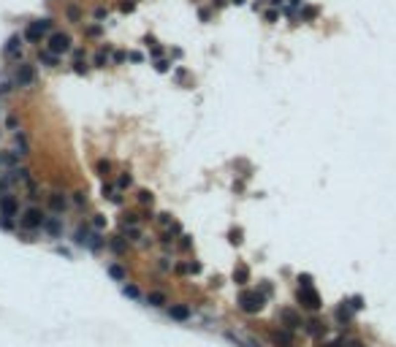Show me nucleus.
Segmentation results:
<instances>
[{"label":"nucleus","mask_w":396,"mask_h":347,"mask_svg":"<svg viewBox=\"0 0 396 347\" xmlns=\"http://www.w3.org/2000/svg\"><path fill=\"white\" fill-rule=\"evenodd\" d=\"M139 201H141V204H152V193H149V190H141Z\"/></svg>","instance_id":"24"},{"label":"nucleus","mask_w":396,"mask_h":347,"mask_svg":"<svg viewBox=\"0 0 396 347\" xmlns=\"http://www.w3.org/2000/svg\"><path fill=\"white\" fill-rule=\"evenodd\" d=\"M125 225H130V228H133L136 223H139V215H125V220H122Z\"/></svg>","instance_id":"27"},{"label":"nucleus","mask_w":396,"mask_h":347,"mask_svg":"<svg viewBox=\"0 0 396 347\" xmlns=\"http://www.w3.org/2000/svg\"><path fill=\"white\" fill-rule=\"evenodd\" d=\"M19 49H22V38L11 36L8 41H5V46H3V55L8 57V60H19Z\"/></svg>","instance_id":"9"},{"label":"nucleus","mask_w":396,"mask_h":347,"mask_svg":"<svg viewBox=\"0 0 396 347\" xmlns=\"http://www.w3.org/2000/svg\"><path fill=\"white\" fill-rule=\"evenodd\" d=\"M337 317H339L342 323H347L350 320V309H347V306H339V309H337Z\"/></svg>","instance_id":"22"},{"label":"nucleus","mask_w":396,"mask_h":347,"mask_svg":"<svg viewBox=\"0 0 396 347\" xmlns=\"http://www.w3.org/2000/svg\"><path fill=\"white\" fill-rule=\"evenodd\" d=\"M19 212V204H16L14 195H0V217H3V228H11V220Z\"/></svg>","instance_id":"4"},{"label":"nucleus","mask_w":396,"mask_h":347,"mask_svg":"<svg viewBox=\"0 0 396 347\" xmlns=\"http://www.w3.org/2000/svg\"><path fill=\"white\" fill-rule=\"evenodd\" d=\"M277 345H283V347H290V345H293V342H290V334H288V331L277 334Z\"/></svg>","instance_id":"19"},{"label":"nucleus","mask_w":396,"mask_h":347,"mask_svg":"<svg viewBox=\"0 0 396 347\" xmlns=\"http://www.w3.org/2000/svg\"><path fill=\"white\" fill-rule=\"evenodd\" d=\"M11 87H14V82H8V79H3V82H0V95H5V92H11Z\"/></svg>","instance_id":"25"},{"label":"nucleus","mask_w":396,"mask_h":347,"mask_svg":"<svg viewBox=\"0 0 396 347\" xmlns=\"http://www.w3.org/2000/svg\"><path fill=\"white\" fill-rule=\"evenodd\" d=\"M280 317H283V323L288 326V331H293V328L301 326V317H298L293 309H283V312H280Z\"/></svg>","instance_id":"13"},{"label":"nucleus","mask_w":396,"mask_h":347,"mask_svg":"<svg viewBox=\"0 0 396 347\" xmlns=\"http://www.w3.org/2000/svg\"><path fill=\"white\" fill-rule=\"evenodd\" d=\"M49 206H52V212H57V215H60V212L68 209V198H65L62 193H52V195H49Z\"/></svg>","instance_id":"12"},{"label":"nucleus","mask_w":396,"mask_h":347,"mask_svg":"<svg viewBox=\"0 0 396 347\" xmlns=\"http://www.w3.org/2000/svg\"><path fill=\"white\" fill-rule=\"evenodd\" d=\"M68 19H71V22H79V8H76V5H71V8H68Z\"/></svg>","instance_id":"26"},{"label":"nucleus","mask_w":396,"mask_h":347,"mask_svg":"<svg viewBox=\"0 0 396 347\" xmlns=\"http://www.w3.org/2000/svg\"><path fill=\"white\" fill-rule=\"evenodd\" d=\"M130 182H133L130 174H122V176H119V187H130Z\"/></svg>","instance_id":"28"},{"label":"nucleus","mask_w":396,"mask_h":347,"mask_svg":"<svg viewBox=\"0 0 396 347\" xmlns=\"http://www.w3.org/2000/svg\"><path fill=\"white\" fill-rule=\"evenodd\" d=\"M106 62H109V57H106V52L101 49L98 55H95V65H98V68H106Z\"/></svg>","instance_id":"21"},{"label":"nucleus","mask_w":396,"mask_h":347,"mask_svg":"<svg viewBox=\"0 0 396 347\" xmlns=\"http://www.w3.org/2000/svg\"><path fill=\"white\" fill-rule=\"evenodd\" d=\"M298 304L307 306V309H312V312H318L320 306H323V301H320V296H318V290H315L312 285H301V288H298Z\"/></svg>","instance_id":"5"},{"label":"nucleus","mask_w":396,"mask_h":347,"mask_svg":"<svg viewBox=\"0 0 396 347\" xmlns=\"http://www.w3.org/2000/svg\"><path fill=\"white\" fill-rule=\"evenodd\" d=\"M106 271H109V277H112V280H117V282H125V269H122V266L112 263V266H109Z\"/></svg>","instance_id":"16"},{"label":"nucleus","mask_w":396,"mask_h":347,"mask_svg":"<svg viewBox=\"0 0 396 347\" xmlns=\"http://www.w3.org/2000/svg\"><path fill=\"white\" fill-rule=\"evenodd\" d=\"M350 306H353V309H361V306H364V298H361V296H355L353 301H350Z\"/></svg>","instance_id":"29"},{"label":"nucleus","mask_w":396,"mask_h":347,"mask_svg":"<svg viewBox=\"0 0 396 347\" xmlns=\"http://www.w3.org/2000/svg\"><path fill=\"white\" fill-rule=\"evenodd\" d=\"M122 293L128 298H133V301H139V298H141V293H139V288H136V285H122Z\"/></svg>","instance_id":"18"},{"label":"nucleus","mask_w":396,"mask_h":347,"mask_svg":"<svg viewBox=\"0 0 396 347\" xmlns=\"http://www.w3.org/2000/svg\"><path fill=\"white\" fill-rule=\"evenodd\" d=\"M73 241H76L79 247H87V250H101L103 241H101V233H93L90 228H76V236H73Z\"/></svg>","instance_id":"3"},{"label":"nucleus","mask_w":396,"mask_h":347,"mask_svg":"<svg viewBox=\"0 0 396 347\" xmlns=\"http://www.w3.org/2000/svg\"><path fill=\"white\" fill-rule=\"evenodd\" d=\"M57 57H60V55H55V52H49V49L38 52V60H41L44 65H49V68H55V65H57Z\"/></svg>","instance_id":"15"},{"label":"nucleus","mask_w":396,"mask_h":347,"mask_svg":"<svg viewBox=\"0 0 396 347\" xmlns=\"http://www.w3.org/2000/svg\"><path fill=\"white\" fill-rule=\"evenodd\" d=\"M36 82V68L30 65V62H19V68H16L14 73V84L16 87H30Z\"/></svg>","instance_id":"7"},{"label":"nucleus","mask_w":396,"mask_h":347,"mask_svg":"<svg viewBox=\"0 0 396 347\" xmlns=\"http://www.w3.org/2000/svg\"><path fill=\"white\" fill-rule=\"evenodd\" d=\"M347 347H364V345H361V342H350Z\"/></svg>","instance_id":"33"},{"label":"nucleus","mask_w":396,"mask_h":347,"mask_svg":"<svg viewBox=\"0 0 396 347\" xmlns=\"http://www.w3.org/2000/svg\"><path fill=\"white\" fill-rule=\"evenodd\" d=\"M147 304L149 306H166V304H169V298H166V293L155 290V293H149V296H147Z\"/></svg>","instance_id":"14"},{"label":"nucleus","mask_w":396,"mask_h":347,"mask_svg":"<svg viewBox=\"0 0 396 347\" xmlns=\"http://www.w3.org/2000/svg\"><path fill=\"white\" fill-rule=\"evenodd\" d=\"M247 277H250L247 266H239V269H233V280H236L239 285H244V282H247Z\"/></svg>","instance_id":"17"},{"label":"nucleus","mask_w":396,"mask_h":347,"mask_svg":"<svg viewBox=\"0 0 396 347\" xmlns=\"http://www.w3.org/2000/svg\"><path fill=\"white\" fill-rule=\"evenodd\" d=\"M41 231H47L49 236H55V239H57V236L62 233V223H60V217H47V220H44V228H41Z\"/></svg>","instance_id":"11"},{"label":"nucleus","mask_w":396,"mask_h":347,"mask_svg":"<svg viewBox=\"0 0 396 347\" xmlns=\"http://www.w3.org/2000/svg\"><path fill=\"white\" fill-rule=\"evenodd\" d=\"M49 52H55V55L71 52V36H68V33H52L49 36Z\"/></svg>","instance_id":"8"},{"label":"nucleus","mask_w":396,"mask_h":347,"mask_svg":"<svg viewBox=\"0 0 396 347\" xmlns=\"http://www.w3.org/2000/svg\"><path fill=\"white\" fill-rule=\"evenodd\" d=\"M109 169H112V166H109V163H101V166H98V171H101V176H106V174H109Z\"/></svg>","instance_id":"30"},{"label":"nucleus","mask_w":396,"mask_h":347,"mask_svg":"<svg viewBox=\"0 0 396 347\" xmlns=\"http://www.w3.org/2000/svg\"><path fill=\"white\" fill-rule=\"evenodd\" d=\"M49 27H52V19L30 22V25H27V30H25V38H27L30 44H41V38L49 33Z\"/></svg>","instance_id":"6"},{"label":"nucleus","mask_w":396,"mask_h":347,"mask_svg":"<svg viewBox=\"0 0 396 347\" xmlns=\"http://www.w3.org/2000/svg\"><path fill=\"white\" fill-rule=\"evenodd\" d=\"M93 225H95V231H103V225H106V217H103V215H95Z\"/></svg>","instance_id":"23"},{"label":"nucleus","mask_w":396,"mask_h":347,"mask_svg":"<svg viewBox=\"0 0 396 347\" xmlns=\"http://www.w3.org/2000/svg\"><path fill=\"white\" fill-rule=\"evenodd\" d=\"M263 301H266V296H263V293L244 290L242 296H239V309L247 312V315H255V312H261V309H263Z\"/></svg>","instance_id":"1"},{"label":"nucleus","mask_w":396,"mask_h":347,"mask_svg":"<svg viewBox=\"0 0 396 347\" xmlns=\"http://www.w3.org/2000/svg\"><path fill=\"white\" fill-rule=\"evenodd\" d=\"M44 220H47V215H44L38 206H30V209H25L22 212V217H19V225L25 231H36V228H44Z\"/></svg>","instance_id":"2"},{"label":"nucleus","mask_w":396,"mask_h":347,"mask_svg":"<svg viewBox=\"0 0 396 347\" xmlns=\"http://www.w3.org/2000/svg\"><path fill=\"white\" fill-rule=\"evenodd\" d=\"M169 315L174 317V320L185 323V320H190V306L187 304H174V306H169Z\"/></svg>","instance_id":"10"},{"label":"nucleus","mask_w":396,"mask_h":347,"mask_svg":"<svg viewBox=\"0 0 396 347\" xmlns=\"http://www.w3.org/2000/svg\"><path fill=\"white\" fill-rule=\"evenodd\" d=\"M76 204H87V195H84V193H76Z\"/></svg>","instance_id":"32"},{"label":"nucleus","mask_w":396,"mask_h":347,"mask_svg":"<svg viewBox=\"0 0 396 347\" xmlns=\"http://www.w3.org/2000/svg\"><path fill=\"white\" fill-rule=\"evenodd\" d=\"M307 331H309V334H323V326H320L318 320H309V323H307Z\"/></svg>","instance_id":"20"},{"label":"nucleus","mask_w":396,"mask_h":347,"mask_svg":"<svg viewBox=\"0 0 396 347\" xmlns=\"http://www.w3.org/2000/svg\"><path fill=\"white\" fill-rule=\"evenodd\" d=\"M160 225H171V215H160Z\"/></svg>","instance_id":"31"}]
</instances>
